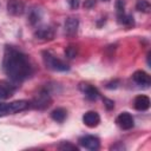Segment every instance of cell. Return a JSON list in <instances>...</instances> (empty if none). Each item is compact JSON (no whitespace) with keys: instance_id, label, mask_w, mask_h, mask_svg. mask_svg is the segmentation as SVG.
I'll use <instances>...</instances> for the list:
<instances>
[{"instance_id":"5b68a950","label":"cell","mask_w":151,"mask_h":151,"mask_svg":"<svg viewBox=\"0 0 151 151\" xmlns=\"http://www.w3.org/2000/svg\"><path fill=\"white\" fill-rule=\"evenodd\" d=\"M79 143H80V145H81L83 147L88 149V150H92V151L98 150L99 146H100L99 138L96 137V136H91V134L81 137V138L79 139Z\"/></svg>"},{"instance_id":"7c38bea8","label":"cell","mask_w":151,"mask_h":151,"mask_svg":"<svg viewBox=\"0 0 151 151\" xmlns=\"http://www.w3.org/2000/svg\"><path fill=\"white\" fill-rule=\"evenodd\" d=\"M17 90V86L14 84H11L8 81H0V100L6 99L11 97Z\"/></svg>"},{"instance_id":"2e32d148","label":"cell","mask_w":151,"mask_h":151,"mask_svg":"<svg viewBox=\"0 0 151 151\" xmlns=\"http://www.w3.org/2000/svg\"><path fill=\"white\" fill-rule=\"evenodd\" d=\"M66 116H67V111L65 109H63V107H57V109H54L51 112L52 119L55 120V122H58V123H63L65 120Z\"/></svg>"},{"instance_id":"9c48e42d","label":"cell","mask_w":151,"mask_h":151,"mask_svg":"<svg viewBox=\"0 0 151 151\" xmlns=\"http://www.w3.org/2000/svg\"><path fill=\"white\" fill-rule=\"evenodd\" d=\"M132 79H133V81H134L137 85L143 86V87H147V86L151 84V78H150V76H149L146 72L142 71V70L136 71V72L132 74Z\"/></svg>"},{"instance_id":"6da1fadb","label":"cell","mask_w":151,"mask_h":151,"mask_svg":"<svg viewBox=\"0 0 151 151\" xmlns=\"http://www.w3.org/2000/svg\"><path fill=\"white\" fill-rule=\"evenodd\" d=\"M2 68L13 83H21L33 73L28 57L13 46H6L2 59Z\"/></svg>"},{"instance_id":"7a4b0ae2","label":"cell","mask_w":151,"mask_h":151,"mask_svg":"<svg viewBox=\"0 0 151 151\" xmlns=\"http://www.w3.org/2000/svg\"><path fill=\"white\" fill-rule=\"evenodd\" d=\"M52 103L51 98V91L47 87L41 88L29 101V107L37 109V110H45L47 109Z\"/></svg>"},{"instance_id":"603a6c76","label":"cell","mask_w":151,"mask_h":151,"mask_svg":"<svg viewBox=\"0 0 151 151\" xmlns=\"http://www.w3.org/2000/svg\"><path fill=\"white\" fill-rule=\"evenodd\" d=\"M67 2H68V5H70V7H71L72 9H77V8L79 7V4H80V0H67Z\"/></svg>"},{"instance_id":"ffe728a7","label":"cell","mask_w":151,"mask_h":151,"mask_svg":"<svg viewBox=\"0 0 151 151\" xmlns=\"http://www.w3.org/2000/svg\"><path fill=\"white\" fill-rule=\"evenodd\" d=\"M58 149L59 150H76V151H78L79 149H78V146H76L74 144H71L70 142H61L59 145H58Z\"/></svg>"},{"instance_id":"4fadbf2b","label":"cell","mask_w":151,"mask_h":151,"mask_svg":"<svg viewBox=\"0 0 151 151\" xmlns=\"http://www.w3.org/2000/svg\"><path fill=\"white\" fill-rule=\"evenodd\" d=\"M83 122L86 126L88 127H94L99 124L100 122V117L96 111H88L83 116Z\"/></svg>"},{"instance_id":"44dd1931","label":"cell","mask_w":151,"mask_h":151,"mask_svg":"<svg viewBox=\"0 0 151 151\" xmlns=\"http://www.w3.org/2000/svg\"><path fill=\"white\" fill-rule=\"evenodd\" d=\"M124 7H125L124 0H117L116 1V8H117V13L118 14L124 13Z\"/></svg>"},{"instance_id":"7402d4cb","label":"cell","mask_w":151,"mask_h":151,"mask_svg":"<svg viewBox=\"0 0 151 151\" xmlns=\"http://www.w3.org/2000/svg\"><path fill=\"white\" fill-rule=\"evenodd\" d=\"M103 100H104V104H105V106H106V109H107V110H111V109H113V106H114V103H113V100H111V99H107V98H103Z\"/></svg>"},{"instance_id":"8fae6325","label":"cell","mask_w":151,"mask_h":151,"mask_svg":"<svg viewBox=\"0 0 151 151\" xmlns=\"http://www.w3.org/2000/svg\"><path fill=\"white\" fill-rule=\"evenodd\" d=\"M78 27H79V20H78V18L68 17L65 20L64 29H65V33L67 35H74L77 33V31H78Z\"/></svg>"},{"instance_id":"d4e9b609","label":"cell","mask_w":151,"mask_h":151,"mask_svg":"<svg viewBox=\"0 0 151 151\" xmlns=\"http://www.w3.org/2000/svg\"><path fill=\"white\" fill-rule=\"evenodd\" d=\"M110 149H111V150H124V149H125V146L123 145V143H117V144L112 145Z\"/></svg>"},{"instance_id":"cb8c5ba5","label":"cell","mask_w":151,"mask_h":151,"mask_svg":"<svg viewBox=\"0 0 151 151\" xmlns=\"http://www.w3.org/2000/svg\"><path fill=\"white\" fill-rule=\"evenodd\" d=\"M96 5V0H85L84 8H92Z\"/></svg>"},{"instance_id":"30bf717a","label":"cell","mask_w":151,"mask_h":151,"mask_svg":"<svg viewBox=\"0 0 151 151\" xmlns=\"http://www.w3.org/2000/svg\"><path fill=\"white\" fill-rule=\"evenodd\" d=\"M79 88L83 91V93L85 94V97H86L88 100H97L98 97H99L98 90H97L94 86H92V85H90V84H87V83H81V84L79 85Z\"/></svg>"},{"instance_id":"ac0fdd59","label":"cell","mask_w":151,"mask_h":151,"mask_svg":"<svg viewBox=\"0 0 151 151\" xmlns=\"http://www.w3.org/2000/svg\"><path fill=\"white\" fill-rule=\"evenodd\" d=\"M150 4L147 0H137L136 2V9L143 13H149L150 12Z\"/></svg>"},{"instance_id":"e0dca14e","label":"cell","mask_w":151,"mask_h":151,"mask_svg":"<svg viewBox=\"0 0 151 151\" xmlns=\"http://www.w3.org/2000/svg\"><path fill=\"white\" fill-rule=\"evenodd\" d=\"M118 22L126 26V27H131V26L134 25L133 17L130 15V14H125V12L122 13V14H118Z\"/></svg>"},{"instance_id":"8992f818","label":"cell","mask_w":151,"mask_h":151,"mask_svg":"<svg viewBox=\"0 0 151 151\" xmlns=\"http://www.w3.org/2000/svg\"><path fill=\"white\" fill-rule=\"evenodd\" d=\"M34 37L40 40H52L54 38V28L52 26H40L35 29Z\"/></svg>"},{"instance_id":"9a60e30c","label":"cell","mask_w":151,"mask_h":151,"mask_svg":"<svg viewBox=\"0 0 151 151\" xmlns=\"http://www.w3.org/2000/svg\"><path fill=\"white\" fill-rule=\"evenodd\" d=\"M41 17H42V12L39 7H31L28 9V14H27V19H28V22L31 25H35L38 24L40 20H41Z\"/></svg>"},{"instance_id":"d6986e66","label":"cell","mask_w":151,"mask_h":151,"mask_svg":"<svg viewBox=\"0 0 151 151\" xmlns=\"http://www.w3.org/2000/svg\"><path fill=\"white\" fill-rule=\"evenodd\" d=\"M78 54V47L74 46V45H70L65 48V55L68 58V59H73L76 58Z\"/></svg>"},{"instance_id":"ba28073f","label":"cell","mask_w":151,"mask_h":151,"mask_svg":"<svg viewBox=\"0 0 151 151\" xmlns=\"http://www.w3.org/2000/svg\"><path fill=\"white\" fill-rule=\"evenodd\" d=\"M7 12L12 15H21L25 12V5L21 0H8Z\"/></svg>"},{"instance_id":"3957f363","label":"cell","mask_w":151,"mask_h":151,"mask_svg":"<svg viewBox=\"0 0 151 151\" xmlns=\"http://www.w3.org/2000/svg\"><path fill=\"white\" fill-rule=\"evenodd\" d=\"M42 60H44L45 66L47 68H50V70L59 71V72H65V71H68L70 70V66H68L67 63H65L61 59L54 57L52 53H50L47 51H44L42 52Z\"/></svg>"},{"instance_id":"5bb4252c","label":"cell","mask_w":151,"mask_h":151,"mask_svg":"<svg viewBox=\"0 0 151 151\" xmlns=\"http://www.w3.org/2000/svg\"><path fill=\"white\" fill-rule=\"evenodd\" d=\"M133 106L138 111H146L150 107V99L147 96H137L133 100Z\"/></svg>"},{"instance_id":"277c9868","label":"cell","mask_w":151,"mask_h":151,"mask_svg":"<svg viewBox=\"0 0 151 151\" xmlns=\"http://www.w3.org/2000/svg\"><path fill=\"white\" fill-rule=\"evenodd\" d=\"M29 107V101L27 100H15L12 103H0V117L7 114H14L17 112L24 111Z\"/></svg>"},{"instance_id":"52a82bcc","label":"cell","mask_w":151,"mask_h":151,"mask_svg":"<svg viewBox=\"0 0 151 151\" xmlns=\"http://www.w3.org/2000/svg\"><path fill=\"white\" fill-rule=\"evenodd\" d=\"M116 123L118 124V126L123 130H130L133 127V117L129 113V112H122L117 119Z\"/></svg>"},{"instance_id":"484cf974","label":"cell","mask_w":151,"mask_h":151,"mask_svg":"<svg viewBox=\"0 0 151 151\" xmlns=\"http://www.w3.org/2000/svg\"><path fill=\"white\" fill-rule=\"evenodd\" d=\"M101 1H109V0H101Z\"/></svg>"}]
</instances>
